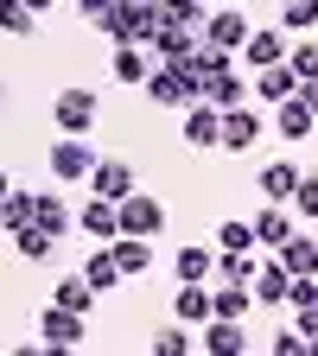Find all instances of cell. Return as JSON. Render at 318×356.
Returning a JSON list of instances; mask_svg holds the SVG:
<instances>
[{"label": "cell", "mask_w": 318, "mask_h": 356, "mask_svg": "<svg viewBox=\"0 0 318 356\" xmlns=\"http://www.w3.org/2000/svg\"><path fill=\"white\" fill-rule=\"evenodd\" d=\"M236 58L255 64V70H261V64H280V58H287V32H280V26H274V32H255V26H248V38H242Z\"/></svg>", "instance_id": "cell-12"}, {"label": "cell", "mask_w": 318, "mask_h": 356, "mask_svg": "<svg viewBox=\"0 0 318 356\" xmlns=\"http://www.w3.org/2000/svg\"><path fill=\"white\" fill-rule=\"evenodd\" d=\"M318 26V0H280V32H312Z\"/></svg>", "instance_id": "cell-29"}, {"label": "cell", "mask_w": 318, "mask_h": 356, "mask_svg": "<svg viewBox=\"0 0 318 356\" xmlns=\"http://www.w3.org/2000/svg\"><path fill=\"white\" fill-rule=\"evenodd\" d=\"M45 165H51L64 185H77V178H89V165H96V153H89V134H64V140L45 153Z\"/></svg>", "instance_id": "cell-5"}, {"label": "cell", "mask_w": 318, "mask_h": 356, "mask_svg": "<svg viewBox=\"0 0 318 356\" xmlns=\"http://www.w3.org/2000/svg\"><path fill=\"white\" fill-rule=\"evenodd\" d=\"M147 70H153V51H147V44H115V83L134 89Z\"/></svg>", "instance_id": "cell-21"}, {"label": "cell", "mask_w": 318, "mask_h": 356, "mask_svg": "<svg viewBox=\"0 0 318 356\" xmlns=\"http://www.w3.org/2000/svg\"><path fill=\"white\" fill-rule=\"evenodd\" d=\"M210 261H216L210 248H198V242H185V248H178V254H172V274H178V280H210Z\"/></svg>", "instance_id": "cell-24"}, {"label": "cell", "mask_w": 318, "mask_h": 356, "mask_svg": "<svg viewBox=\"0 0 318 356\" xmlns=\"http://www.w3.org/2000/svg\"><path fill=\"white\" fill-rule=\"evenodd\" d=\"M287 64H293L299 76H318V38H305V44H293V51H287Z\"/></svg>", "instance_id": "cell-33"}, {"label": "cell", "mask_w": 318, "mask_h": 356, "mask_svg": "<svg viewBox=\"0 0 318 356\" xmlns=\"http://www.w3.org/2000/svg\"><path fill=\"white\" fill-rule=\"evenodd\" d=\"M26 7H32V13H45V7H51V0H26Z\"/></svg>", "instance_id": "cell-40"}, {"label": "cell", "mask_w": 318, "mask_h": 356, "mask_svg": "<svg viewBox=\"0 0 318 356\" xmlns=\"http://www.w3.org/2000/svg\"><path fill=\"white\" fill-rule=\"evenodd\" d=\"M109 248V261L121 267V280H141L147 267H153V236H115V242H102Z\"/></svg>", "instance_id": "cell-7"}, {"label": "cell", "mask_w": 318, "mask_h": 356, "mask_svg": "<svg viewBox=\"0 0 318 356\" xmlns=\"http://www.w3.org/2000/svg\"><path fill=\"white\" fill-rule=\"evenodd\" d=\"M172 318H178V325H204V318H210V293H204V280H178Z\"/></svg>", "instance_id": "cell-18"}, {"label": "cell", "mask_w": 318, "mask_h": 356, "mask_svg": "<svg viewBox=\"0 0 318 356\" xmlns=\"http://www.w3.org/2000/svg\"><path fill=\"white\" fill-rule=\"evenodd\" d=\"M255 312V293L242 286V280H216V293H210V318H248Z\"/></svg>", "instance_id": "cell-16"}, {"label": "cell", "mask_w": 318, "mask_h": 356, "mask_svg": "<svg viewBox=\"0 0 318 356\" xmlns=\"http://www.w3.org/2000/svg\"><path fill=\"white\" fill-rule=\"evenodd\" d=\"M267 350H274V356H305V337H299L293 325H280L274 337H267Z\"/></svg>", "instance_id": "cell-35"}, {"label": "cell", "mask_w": 318, "mask_h": 356, "mask_svg": "<svg viewBox=\"0 0 318 356\" xmlns=\"http://www.w3.org/2000/svg\"><path fill=\"white\" fill-rule=\"evenodd\" d=\"M7 191H13V178H7V172H0V197H7Z\"/></svg>", "instance_id": "cell-39"}, {"label": "cell", "mask_w": 318, "mask_h": 356, "mask_svg": "<svg viewBox=\"0 0 318 356\" xmlns=\"http://www.w3.org/2000/svg\"><path fill=\"white\" fill-rule=\"evenodd\" d=\"M255 140H261V115H255V108L236 102V108H223V115H216V147L242 153V147H255Z\"/></svg>", "instance_id": "cell-6"}, {"label": "cell", "mask_w": 318, "mask_h": 356, "mask_svg": "<svg viewBox=\"0 0 318 356\" xmlns=\"http://www.w3.org/2000/svg\"><path fill=\"white\" fill-rule=\"evenodd\" d=\"M293 236V216H287V204H267L261 216H255V242H267V248H280Z\"/></svg>", "instance_id": "cell-23"}, {"label": "cell", "mask_w": 318, "mask_h": 356, "mask_svg": "<svg viewBox=\"0 0 318 356\" xmlns=\"http://www.w3.org/2000/svg\"><path fill=\"white\" fill-rule=\"evenodd\" d=\"M58 305H70V312H83V318H89V305H96V286H89L83 274H70V280H58Z\"/></svg>", "instance_id": "cell-30"}, {"label": "cell", "mask_w": 318, "mask_h": 356, "mask_svg": "<svg viewBox=\"0 0 318 356\" xmlns=\"http://www.w3.org/2000/svg\"><path fill=\"white\" fill-rule=\"evenodd\" d=\"M293 331H299V337H318V299L293 312Z\"/></svg>", "instance_id": "cell-36"}, {"label": "cell", "mask_w": 318, "mask_h": 356, "mask_svg": "<svg viewBox=\"0 0 318 356\" xmlns=\"http://www.w3.org/2000/svg\"><path fill=\"white\" fill-rule=\"evenodd\" d=\"M216 248H230V254H255V222H242V216H230L216 229Z\"/></svg>", "instance_id": "cell-28"}, {"label": "cell", "mask_w": 318, "mask_h": 356, "mask_svg": "<svg viewBox=\"0 0 318 356\" xmlns=\"http://www.w3.org/2000/svg\"><path fill=\"white\" fill-rule=\"evenodd\" d=\"M191 44H198V26H159V32L147 38V51H153L159 64H178V58H191Z\"/></svg>", "instance_id": "cell-11"}, {"label": "cell", "mask_w": 318, "mask_h": 356, "mask_svg": "<svg viewBox=\"0 0 318 356\" xmlns=\"http://www.w3.org/2000/svg\"><path fill=\"white\" fill-rule=\"evenodd\" d=\"M293 102H299V108H312V115H318V76H299V89H293Z\"/></svg>", "instance_id": "cell-37"}, {"label": "cell", "mask_w": 318, "mask_h": 356, "mask_svg": "<svg viewBox=\"0 0 318 356\" xmlns=\"http://www.w3.org/2000/svg\"><path fill=\"white\" fill-rule=\"evenodd\" d=\"M0 102H7V83H0Z\"/></svg>", "instance_id": "cell-41"}, {"label": "cell", "mask_w": 318, "mask_h": 356, "mask_svg": "<svg viewBox=\"0 0 318 356\" xmlns=\"http://www.w3.org/2000/svg\"><path fill=\"white\" fill-rule=\"evenodd\" d=\"M293 89H299V70H293L287 58H280V64H261V70H255V96H261V102H287Z\"/></svg>", "instance_id": "cell-13"}, {"label": "cell", "mask_w": 318, "mask_h": 356, "mask_svg": "<svg viewBox=\"0 0 318 356\" xmlns=\"http://www.w3.org/2000/svg\"><path fill=\"white\" fill-rule=\"evenodd\" d=\"M83 280H89V286H96V299H102V293H109V286L121 280V267L109 261V248H96V254H89V261H83Z\"/></svg>", "instance_id": "cell-27"}, {"label": "cell", "mask_w": 318, "mask_h": 356, "mask_svg": "<svg viewBox=\"0 0 318 356\" xmlns=\"http://www.w3.org/2000/svg\"><path fill=\"white\" fill-rule=\"evenodd\" d=\"M0 32H13V38H32V32H38V13L26 7V0H0Z\"/></svg>", "instance_id": "cell-26"}, {"label": "cell", "mask_w": 318, "mask_h": 356, "mask_svg": "<svg viewBox=\"0 0 318 356\" xmlns=\"http://www.w3.org/2000/svg\"><path fill=\"white\" fill-rule=\"evenodd\" d=\"M115 222H121V236H159L166 229V204L147 197V191H127L115 204Z\"/></svg>", "instance_id": "cell-2"}, {"label": "cell", "mask_w": 318, "mask_h": 356, "mask_svg": "<svg viewBox=\"0 0 318 356\" xmlns=\"http://www.w3.org/2000/svg\"><path fill=\"white\" fill-rule=\"evenodd\" d=\"M89 337V318H83V312H70V305H45L38 312V350H51V356H64V350H77Z\"/></svg>", "instance_id": "cell-1"}, {"label": "cell", "mask_w": 318, "mask_h": 356, "mask_svg": "<svg viewBox=\"0 0 318 356\" xmlns=\"http://www.w3.org/2000/svg\"><path fill=\"white\" fill-rule=\"evenodd\" d=\"M274 108H280V115H274V127L287 134V140H305V134H312V121H318V115H312V108H299L293 96H287V102H274Z\"/></svg>", "instance_id": "cell-25"}, {"label": "cell", "mask_w": 318, "mask_h": 356, "mask_svg": "<svg viewBox=\"0 0 318 356\" xmlns=\"http://www.w3.org/2000/svg\"><path fill=\"white\" fill-rule=\"evenodd\" d=\"M77 229H83L89 242H115V236H121V222H115V204H109V197H89V204L77 210Z\"/></svg>", "instance_id": "cell-10"}, {"label": "cell", "mask_w": 318, "mask_h": 356, "mask_svg": "<svg viewBox=\"0 0 318 356\" xmlns=\"http://www.w3.org/2000/svg\"><path fill=\"white\" fill-rule=\"evenodd\" d=\"M19 222H32V191H7L0 197V229H19Z\"/></svg>", "instance_id": "cell-31"}, {"label": "cell", "mask_w": 318, "mask_h": 356, "mask_svg": "<svg viewBox=\"0 0 318 356\" xmlns=\"http://www.w3.org/2000/svg\"><path fill=\"white\" fill-rule=\"evenodd\" d=\"M204 350L210 356H242L248 350V318H204Z\"/></svg>", "instance_id": "cell-9"}, {"label": "cell", "mask_w": 318, "mask_h": 356, "mask_svg": "<svg viewBox=\"0 0 318 356\" xmlns=\"http://www.w3.org/2000/svg\"><path fill=\"white\" fill-rule=\"evenodd\" d=\"M89 191L109 197V204H121V197L134 191V165H127V159H96V165H89Z\"/></svg>", "instance_id": "cell-8"}, {"label": "cell", "mask_w": 318, "mask_h": 356, "mask_svg": "<svg viewBox=\"0 0 318 356\" xmlns=\"http://www.w3.org/2000/svg\"><path fill=\"white\" fill-rule=\"evenodd\" d=\"M51 121L64 134H89L102 121V102H96V89H58V102H51Z\"/></svg>", "instance_id": "cell-3"}, {"label": "cell", "mask_w": 318, "mask_h": 356, "mask_svg": "<svg viewBox=\"0 0 318 356\" xmlns=\"http://www.w3.org/2000/svg\"><path fill=\"white\" fill-rule=\"evenodd\" d=\"M191 7H210V0H191Z\"/></svg>", "instance_id": "cell-42"}, {"label": "cell", "mask_w": 318, "mask_h": 356, "mask_svg": "<svg viewBox=\"0 0 318 356\" xmlns=\"http://www.w3.org/2000/svg\"><path fill=\"white\" fill-rule=\"evenodd\" d=\"M198 38H204V44H223V51H242V38H248V13H242V7H230V0H223L216 13H204Z\"/></svg>", "instance_id": "cell-4"}, {"label": "cell", "mask_w": 318, "mask_h": 356, "mask_svg": "<svg viewBox=\"0 0 318 356\" xmlns=\"http://www.w3.org/2000/svg\"><path fill=\"white\" fill-rule=\"evenodd\" d=\"M216 115L223 108H210V102H185V147H216Z\"/></svg>", "instance_id": "cell-17"}, {"label": "cell", "mask_w": 318, "mask_h": 356, "mask_svg": "<svg viewBox=\"0 0 318 356\" xmlns=\"http://www.w3.org/2000/svg\"><path fill=\"white\" fill-rule=\"evenodd\" d=\"M248 293H255V305H274V312H280V305H287V267H280V261H261L255 280H248Z\"/></svg>", "instance_id": "cell-15"}, {"label": "cell", "mask_w": 318, "mask_h": 356, "mask_svg": "<svg viewBox=\"0 0 318 356\" xmlns=\"http://www.w3.org/2000/svg\"><path fill=\"white\" fill-rule=\"evenodd\" d=\"M230 7H242V0H230Z\"/></svg>", "instance_id": "cell-43"}, {"label": "cell", "mask_w": 318, "mask_h": 356, "mask_svg": "<svg viewBox=\"0 0 318 356\" xmlns=\"http://www.w3.org/2000/svg\"><path fill=\"white\" fill-rule=\"evenodd\" d=\"M102 7H115V0H77V13H83V19H96Z\"/></svg>", "instance_id": "cell-38"}, {"label": "cell", "mask_w": 318, "mask_h": 356, "mask_svg": "<svg viewBox=\"0 0 318 356\" xmlns=\"http://www.w3.org/2000/svg\"><path fill=\"white\" fill-rule=\"evenodd\" d=\"M153 350H159V356H185V350H191V325H172V331H159V337H153Z\"/></svg>", "instance_id": "cell-32"}, {"label": "cell", "mask_w": 318, "mask_h": 356, "mask_svg": "<svg viewBox=\"0 0 318 356\" xmlns=\"http://www.w3.org/2000/svg\"><path fill=\"white\" fill-rule=\"evenodd\" d=\"M13 248H19V261H51L58 236H51V229H38V222H19V229H13Z\"/></svg>", "instance_id": "cell-22"}, {"label": "cell", "mask_w": 318, "mask_h": 356, "mask_svg": "<svg viewBox=\"0 0 318 356\" xmlns=\"http://www.w3.org/2000/svg\"><path fill=\"white\" fill-rule=\"evenodd\" d=\"M293 210H299V216H318V178L299 172V185H293Z\"/></svg>", "instance_id": "cell-34"}, {"label": "cell", "mask_w": 318, "mask_h": 356, "mask_svg": "<svg viewBox=\"0 0 318 356\" xmlns=\"http://www.w3.org/2000/svg\"><path fill=\"white\" fill-rule=\"evenodd\" d=\"M274 261L287 267V274H318V242H312V236H287V242L274 248Z\"/></svg>", "instance_id": "cell-19"}, {"label": "cell", "mask_w": 318, "mask_h": 356, "mask_svg": "<svg viewBox=\"0 0 318 356\" xmlns=\"http://www.w3.org/2000/svg\"><path fill=\"white\" fill-rule=\"evenodd\" d=\"M32 222H38V229H51V236H64V229H77V210L58 191H32Z\"/></svg>", "instance_id": "cell-14"}, {"label": "cell", "mask_w": 318, "mask_h": 356, "mask_svg": "<svg viewBox=\"0 0 318 356\" xmlns=\"http://www.w3.org/2000/svg\"><path fill=\"white\" fill-rule=\"evenodd\" d=\"M293 185H299V165H293V159L261 165V197H267V204H287V197H293Z\"/></svg>", "instance_id": "cell-20"}]
</instances>
